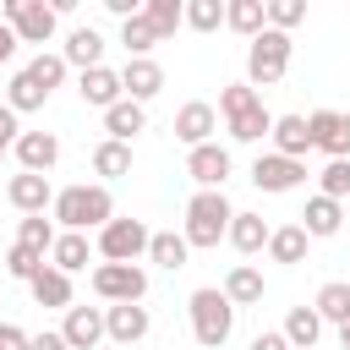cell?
Returning <instances> with one entry per match:
<instances>
[{"label":"cell","mask_w":350,"mask_h":350,"mask_svg":"<svg viewBox=\"0 0 350 350\" xmlns=\"http://www.w3.org/2000/svg\"><path fill=\"white\" fill-rule=\"evenodd\" d=\"M38 268H44V252H33V246H22V241L5 252V273H11V279H33Z\"/></svg>","instance_id":"ab89813d"},{"label":"cell","mask_w":350,"mask_h":350,"mask_svg":"<svg viewBox=\"0 0 350 350\" xmlns=\"http://www.w3.org/2000/svg\"><path fill=\"white\" fill-rule=\"evenodd\" d=\"M60 334H66L71 350H93V345L104 339V312H98V306H66Z\"/></svg>","instance_id":"e0dca14e"},{"label":"cell","mask_w":350,"mask_h":350,"mask_svg":"<svg viewBox=\"0 0 350 350\" xmlns=\"http://www.w3.org/2000/svg\"><path fill=\"white\" fill-rule=\"evenodd\" d=\"M55 22H60V16L38 0V5H33V11H22L11 27H16V38H22V44H49V38H55Z\"/></svg>","instance_id":"4dcf8cb0"},{"label":"cell","mask_w":350,"mask_h":350,"mask_svg":"<svg viewBox=\"0 0 350 350\" xmlns=\"http://www.w3.org/2000/svg\"><path fill=\"white\" fill-rule=\"evenodd\" d=\"M0 350H27V328H16V323H0Z\"/></svg>","instance_id":"b9f144b4"},{"label":"cell","mask_w":350,"mask_h":350,"mask_svg":"<svg viewBox=\"0 0 350 350\" xmlns=\"http://www.w3.org/2000/svg\"><path fill=\"white\" fill-rule=\"evenodd\" d=\"M252 350H290V339H284V334H257Z\"/></svg>","instance_id":"bcb514c9"},{"label":"cell","mask_w":350,"mask_h":350,"mask_svg":"<svg viewBox=\"0 0 350 350\" xmlns=\"http://www.w3.org/2000/svg\"><path fill=\"white\" fill-rule=\"evenodd\" d=\"M142 126H148V109H142L137 98H115V104L104 109V131H109V137H120V142H131Z\"/></svg>","instance_id":"cb8c5ba5"},{"label":"cell","mask_w":350,"mask_h":350,"mask_svg":"<svg viewBox=\"0 0 350 350\" xmlns=\"http://www.w3.org/2000/svg\"><path fill=\"white\" fill-rule=\"evenodd\" d=\"M219 115H224V131H230L235 142H262V137L273 131V115L262 109V98H257L252 82H230V88L219 93Z\"/></svg>","instance_id":"6da1fadb"},{"label":"cell","mask_w":350,"mask_h":350,"mask_svg":"<svg viewBox=\"0 0 350 350\" xmlns=\"http://www.w3.org/2000/svg\"><path fill=\"white\" fill-rule=\"evenodd\" d=\"M27 350H71V345H66V334H49L44 328V334H27Z\"/></svg>","instance_id":"7bdbcfd3"},{"label":"cell","mask_w":350,"mask_h":350,"mask_svg":"<svg viewBox=\"0 0 350 350\" xmlns=\"http://www.w3.org/2000/svg\"><path fill=\"white\" fill-rule=\"evenodd\" d=\"M27 77H33L44 93H55V88L66 82V55H44V49H38V55L27 60Z\"/></svg>","instance_id":"d590c367"},{"label":"cell","mask_w":350,"mask_h":350,"mask_svg":"<svg viewBox=\"0 0 350 350\" xmlns=\"http://www.w3.org/2000/svg\"><path fill=\"white\" fill-rule=\"evenodd\" d=\"M142 16L159 27V38H175V27H186V0H142Z\"/></svg>","instance_id":"836d02e7"},{"label":"cell","mask_w":350,"mask_h":350,"mask_svg":"<svg viewBox=\"0 0 350 350\" xmlns=\"http://www.w3.org/2000/svg\"><path fill=\"white\" fill-rule=\"evenodd\" d=\"M312 306H317L323 323H345V317H350V284H345V279H328V284L317 290Z\"/></svg>","instance_id":"d6a6232c"},{"label":"cell","mask_w":350,"mask_h":350,"mask_svg":"<svg viewBox=\"0 0 350 350\" xmlns=\"http://www.w3.org/2000/svg\"><path fill=\"white\" fill-rule=\"evenodd\" d=\"M191 334L202 350H219L230 334H235V301L224 290H191Z\"/></svg>","instance_id":"5b68a950"},{"label":"cell","mask_w":350,"mask_h":350,"mask_svg":"<svg viewBox=\"0 0 350 350\" xmlns=\"http://www.w3.org/2000/svg\"><path fill=\"white\" fill-rule=\"evenodd\" d=\"M339 345H345V350H350V317H345V323H339Z\"/></svg>","instance_id":"f907efd6"},{"label":"cell","mask_w":350,"mask_h":350,"mask_svg":"<svg viewBox=\"0 0 350 350\" xmlns=\"http://www.w3.org/2000/svg\"><path fill=\"white\" fill-rule=\"evenodd\" d=\"M224 241H230L241 257H257V252L268 246V224H262V213H230V230H224Z\"/></svg>","instance_id":"ffe728a7"},{"label":"cell","mask_w":350,"mask_h":350,"mask_svg":"<svg viewBox=\"0 0 350 350\" xmlns=\"http://www.w3.org/2000/svg\"><path fill=\"white\" fill-rule=\"evenodd\" d=\"M317 186H323V197H350V159H328V170L317 175Z\"/></svg>","instance_id":"60d3db41"},{"label":"cell","mask_w":350,"mask_h":350,"mask_svg":"<svg viewBox=\"0 0 350 350\" xmlns=\"http://www.w3.org/2000/svg\"><path fill=\"white\" fill-rule=\"evenodd\" d=\"M290 33L284 27H262V33H252V44H246V82L252 88H273V82H284V71H290Z\"/></svg>","instance_id":"277c9868"},{"label":"cell","mask_w":350,"mask_h":350,"mask_svg":"<svg viewBox=\"0 0 350 350\" xmlns=\"http://www.w3.org/2000/svg\"><path fill=\"white\" fill-rule=\"evenodd\" d=\"M27 290H33L38 306H71V273L55 268V262H44V268L27 279Z\"/></svg>","instance_id":"7402d4cb"},{"label":"cell","mask_w":350,"mask_h":350,"mask_svg":"<svg viewBox=\"0 0 350 350\" xmlns=\"http://www.w3.org/2000/svg\"><path fill=\"white\" fill-rule=\"evenodd\" d=\"M33 5H38V0H0V11H5V22H16V16H22V11H33Z\"/></svg>","instance_id":"7dc6e473"},{"label":"cell","mask_w":350,"mask_h":350,"mask_svg":"<svg viewBox=\"0 0 350 350\" xmlns=\"http://www.w3.org/2000/svg\"><path fill=\"white\" fill-rule=\"evenodd\" d=\"M16 164L22 170H55V159H60V137L55 131H16Z\"/></svg>","instance_id":"2e32d148"},{"label":"cell","mask_w":350,"mask_h":350,"mask_svg":"<svg viewBox=\"0 0 350 350\" xmlns=\"http://www.w3.org/2000/svg\"><path fill=\"white\" fill-rule=\"evenodd\" d=\"M77 93H82V104H93V109H109L115 98H126L120 71H109V66H88V71L77 77Z\"/></svg>","instance_id":"9a60e30c"},{"label":"cell","mask_w":350,"mask_h":350,"mask_svg":"<svg viewBox=\"0 0 350 350\" xmlns=\"http://www.w3.org/2000/svg\"><path fill=\"white\" fill-rule=\"evenodd\" d=\"M279 334L290 339V350H317V334H323L317 306H290V317H284V328H279Z\"/></svg>","instance_id":"d4e9b609"},{"label":"cell","mask_w":350,"mask_h":350,"mask_svg":"<svg viewBox=\"0 0 350 350\" xmlns=\"http://www.w3.org/2000/svg\"><path fill=\"white\" fill-rule=\"evenodd\" d=\"M66 66H104V38H98V27H71V38H66Z\"/></svg>","instance_id":"484cf974"},{"label":"cell","mask_w":350,"mask_h":350,"mask_svg":"<svg viewBox=\"0 0 350 350\" xmlns=\"http://www.w3.org/2000/svg\"><path fill=\"white\" fill-rule=\"evenodd\" d=\"M306 246H312V235L301 230V224H279V230H268V257L273 262H284V268H295V262H306Z\"/></svg>","instance_id":"44dd1931"},{"label":"cell","mask_w":350,"mask_h":350,"mask_svg":"<svg viewBox=\"0 0 350 350\" xmlns=\"http://www.w3.org/2000/svg\"><path fill=\"white\" fill-rule=\"evenodd\" d=\"M148 257H153L159 268H170V273H175V268H186L191 241H186V235H175V230H153V235H148Z\"/></svg>","instance_id":"4316f807"},{"label":"cell","mask_w":350,"mask_h":350,"mask_svg":"<svg viewBox=\"0 0 350 350\" xmlns=\"http://www.w3.org/2000/svg\"><path fill=\"white\" fill-rule=\"evenodd\" d=\"M273 153H290V159H306L312 153V126L306 115H273Z\"/></svg>","instance_id":"ac0fdd59"},{"label":"cell","mask_w":350,"mask_h":350,"mask_svg":"<svg viewBox=\"0 0 350 350\" xmlns=\"http://www.w3.org/2000/svg\"><path fill=\"white\" fill-rule=\"evenodd\" d=\"M55 224L60 230H98L104 219H115V197L109 186H66L55 191Z\"/></svg>","instance_id":"7a4b0ae2"},{"label":"cell","mask_w":350,"mask_h":350,"mask_svg":"<svg viewBox=\"0 0 350 350\" xmlns=\"http://www.w3.org/2000/svg\"><path fill=\"white\" fill-rule=\"evenodd\" d=\"M148 328H153V317H148L142 301H109V312H104V334H109L115 345H137V339H148Z\"/></svg>","instance_id":"9c48e42d"},{"label":"cell","mask_w":350,"mask_h":350,"mask_svg":"<svg viewBox=\"0 0 350 350\" xmlns=\"http://www.w3.org/2000/svg\"><path fill=\"white\" fill-rule=\"evenodd\" d=\"M120 88H126V98L148 104V98L164 88V66H159V60H148V55H131V60H126V71H120Z\"/></svg>","instance_id":"5bb4252c"},{"label":"cell","mask_w":350,"mask_h":350,"mask_svg":"<svg viewBox=\"0 0 350 350\" xmlns=\"http://www.w3.org/2000/svg\"><path fill=\"white\" fill-rule=\"evenodd\" d=\"M148 224L142 219H104L98 224V257L104 262H137V257H148Z\"/></svg>","instance_id":"8992f818"},{"label":"cell","mask_w":350,"mask_h":350,"mask_svg":"<svg viewBox=\"0 0 350 350\" xmlns=\"http://www.w3.org/2000/svg\"><path fill=\"white\" fill-rule=\"evenodd\" d=\"M224 27H230V33H241V38L262 33V27H268L262 0H224Z\"/></svg>","instance_id":"f546056e"},{"label":"cell","mask_w":350,"mask_h":350,"mask_svg":"<svg viewBox=\"0 0 350 350\" xmlns=\"http://www.w3.org/2000/svg\"><path fill=\"white\" fill-rule=\"evenodd\" d=\"M230 197H224V186H197V197L186 202V241L191 246H219L224 241V230H230Z\"/></svg>","instance_id":"3957f363"},{"label":"cell","mask_w":350,"mask_h":350,"mask_svg":"<svg viewBox=\"0 0 350 350\" xmlns=\"http://www.w3.org/2000/svg\"><path fill=\"white\" fill-rule=\"evenodd\" d=\"M312 126V148H323L328 159H350V115L345 109H317L306 115Z\"/></svg>","instance_id":"30bf717a"},{"label":"cell","mask_w":350,"mask_h":350,"mask_svg":"<svg viewBox=\"0 0 350 350\" xmlns=\"http://www.w3.org/2000/svg\"><path fill=\"white\" fill-rule=\"evenodd\" d=\"M16 241L49 257V246H55V224H49L44 213H22V224H16Z\"/></svg>","instance_id":"8d00e7d4"},{"label":"cell","mask_w":350,"mask_h":350,"mask_svg":"<svg viewBox=\"0 0 350 350\" xmlns=\"http://www.w3.org/2000/svg\"><path fill=\"white\" fill-rule=\"evenodd\" d=\"M16 44H22V38H16V27H11V22H0V66L16 55Z\"/></svg>","instance_id":"f6af8a7d"},{"label":"cell","mask_w":350,"mask_h":350,"mask_svg":"<svg viewBox=\"0 0 350 350\" xmlns=\"http://www.w3.org/2000/svg\"><path fill=\"white\" fill-rule=\"evenodd\" d=\"M44 5H49V11H55V16H71V11H77V5H82V0H44Z\"/></svg>","instance_id":"681fc988"},{"label":"cell","mask_w":350,"mask_h":350,"mask_svg":"<svg viewBox=\"0 0 350 350\" xmlns=\"http://www.w3.org/2000/svg\"><path fill=\"white\" fill-rule=\"evenodd\" d=\"M44 98H49V93H44V88L27 77V66H22V71L11 77V88H5V104H11L16 115H27V109H44Z\"/></svg>","instance_id":"e575fe53"},{"label":"cell","mask_w":350,"mask_h":350,"mask_svg":"<svg viewBox=\"0 0 350 350\" xmlns=\"http://www.w3.org/2000/svg\"><path fill=\"white\" fill-rule=\"evenodd\" d=\"M120 44H126V55H148V49L164 44V38H159V27H153L142 11H131V16H120Z\"/></svg>","instance_id":"1f68e13d"},{"label":"cell","mask_w":350,"mask_h":350,"mask_svg":"<svg viewBox=\"0 0 350 350\" xmlns=\"http://www.w3.org/2000/svg\"><path fill=\"white\" fill-rule=\"evenodd\" d=\"M262 11H268V27H301L306 22V0H262Z\"/></svg>","instance_id":"f35d334b"},{"label":"cell","mask_w":350,"mask_h":350,"mask_svg":"<svg viewBox=\"0 0 350 350\" xmlns=\"http://www.w3.org/2000/svg\"><path fill=\"white\" fill-rule=\"evenodd\" d=\"M104 11H115V16H131V11H142V0H98Z\"/></svg>","instance_id":"c3c4849f"},{"label":"cell","mask_w":350,"mask_h":350,"mask_svg":"<svg viewBox=\"0 0 350 350\" xmlns=\"http://www.w3.org/2000/svg\"><path fill=\"white\" fill-rule=\"evenodd\" d=\"M252 186L257 191H295V186H306V164L290 159V153H257Z\"/></svg>","instance_id":"ba28073f"},{"label":"cell","mask_w":350,"mask_h":350,"mask_svg":"<svg viewBox=\"0 0 350 350\" xmlns=\"http://www.w3.org/2000/svg\"><path fill=\"white\" fill-rule=\"evenodd\" d=\"M5 197H11V208H16V213H44V208L55 202V191H49V175H44V170H22V175H11Z\"/></svg>","instance_id":"7c38bea8"},{"label":"cell","mask_w":350,"mask_h":350,"mask_svg":"<svg viewBox=\"0 0 350 350\" xmlns=\"http://www.w3.org/2000/svg\"><path fill=\"white\" fill-rule=\"evenodd\" d=\"M16 131H22V126H16V109H11V104H0V142L11 148V142H16Z\"/></svg>","instance_id":"ee69618b"},{"label":"cell","mask_w":350,"mask_h":350,"mask_svg":"<svg viewBox=\"0 0 350 350\" xmlns=\"http://www.w3.org/2000/svg\"><path fill=\"white\" fill-rule=\"evenodd\" d=\"M219 131V109L213 104H202V98H191V104H180L175 109V137L186 142V148H197V142H208Z\"/></svg>","instance_id":"4fadbf2b"},{"label":"cell","mask_w":350,"mask_h":350,"mask_svg":"<svg viewBox=\"0 0 350 350\" xmlns=\"http://www.w3.org/2000/svg\"><path fill=\"white\" fill-rule=\"evenodd\" d=\"M224 295H230L235 306H257V301H262V273H257L252 262H235V268L224 273Z\"/></svg>","instance_id":"f1b7e54d"},{"label":"cell","mask_w":350,"mask_h":350,"mask_svg":"<svg viewBox=\"0 0 350 350\" xmlns=\"http://www.w3.org/2000/svg\"><path fill=\"white\" fill-rule=\"evenodd\" d=\"M93 295L98 301H142L148 295V273L137 262H98L93 268Z\"/></svg>","instance_id":"52a82bcc"},{"label":"cell","mask_w":350,"mask_h":350,"mask_svg":"<svg viewBox=\"0 0 350 350\" xmlns=\"http://www.w3.org/2000/svg\"><path fill=\"white\" fill-rule=\"evenodd\" d=\"M0 153H5V142H0Z\"/></svg>","instance_id":"816d5d0a"},{"label":"cell","mask_w":350,"mask_h":350,"mask_svg":"<svg viewBox=\"0 0 350 350\" xmlns=\"http://www.w3.org/2000/svg\"><path fill=\"white\" fill-rule=\"evenodd\" d=\"M339 224H345V208H339V197H312L306 202V213H301V230L312 235V241H323V235H339Z\"/></svg>","instance_id":"d6986e66"},{"label":"cell","mask_w":350,"mask_h":350,"mask_svg":"<svg viewBox=\"0 0 350 350\" xmlns=\"http://www.w3.org/2000/svg\"><path fill=\"white\" fill-rule=\"evenodd\" d=\"M186 175H191L197 186H224V180H230V148H219L213 137L197 142V148L186 153Z\"/></svg>","instance_id":"8fae6325"},{"label":"cell","mask_w":350,"mask_h":350,"mask_svg":"<svg viewBox=\"0 0 350 350\" xmlns=\"http://www.w3.org/2000/svg\"><path fill=\"white\" fill-rule=\"evenodd\" d=\"M93 175H104V180L131 175V148H126L120 137H104V142L93 148Z\"/></svg>","instance_id":"83f0119b"},{"label":"cell","mask_w":350,"mask_h":350,"mask_svg":"<svg viewBox=\"0 0 350 350\" xmlns=\"http://www.w3.org/2000/svg\"><path fill=\"white\" fill-rule=\"evenodd\" d=\"M186 27L191 33H219L224 27V0H186Z\"/></svg>","instance_id":"74e56055"},{"label":"cell","mask_w":350,"mask_h":350,"mask_svg":"<svg viewBox=\"0 0 350 350\" xmlns=\"http://www.w3.org/2000/svg\"><path fill=\"white\" fill-rule=\"evenodd\" d=\"M88 257H93L88 230H60V235H55V246H49V262H55V268H66V273H82V268H88Z\"/></svg>","instance_id":"603a6c76"}]
</instances>
